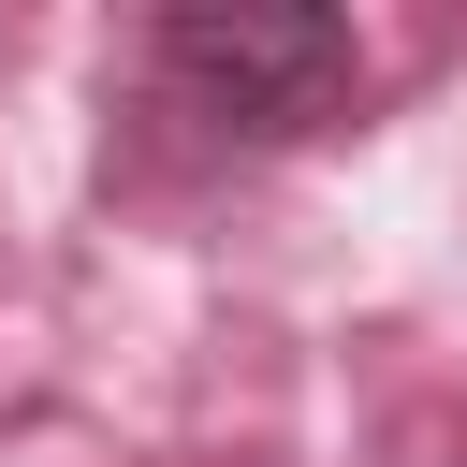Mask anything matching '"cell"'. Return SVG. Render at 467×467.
Here are the masks:
<instances>
[{
  "instance_id": "cell-1",
  "label": "cell",
  "mask_w": 467,
  "mask_h": 467,
  "mask_svg": "<svg viewBox=\"0 0 467 467\" xmlns=\"http://www.w3.org/2000/svg\"><path fill=\"white\" fill-rule=\"evenodd\" d=\"M146 88L219 146H292L365 88V44L321 0H175L146 15Z\"/></svg>"
}]
</instances>
